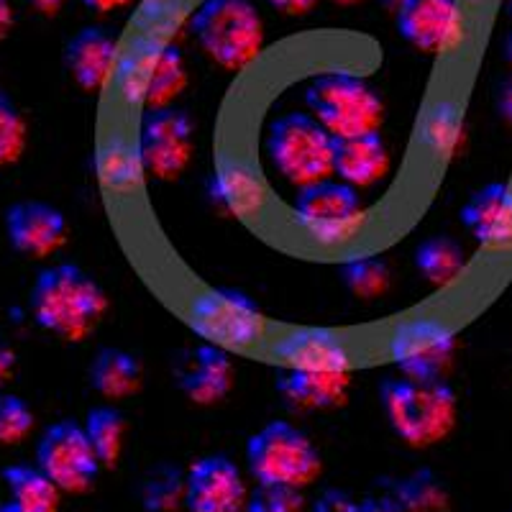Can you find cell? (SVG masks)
<instances>
[{
    "label": "cell",
    "mask_w": 512,
    "mask_h": 512,
    "mask_svg": "<svg viewBox=\"0 0 512 512\" xmlns=\"http://www.w3.org/2000/svg\"><path fill=\"white\" fill-rule=\"evenodd\" d=\"M505 52H507V62H510V67H512V34H510V39H507Z\"/></svg>",
    "instance_id": "obj_42"
},
{
    "label": "cell",
    "mask_w": 512,
    "mask_h": 512,
    "mask_svg": "<svg viewBox=\"0 0 512 512\" xmlns=\"http://www.w3.org/2000/svg\"><path fill=\"white\" fill-rule=\"evenodd\" d=\"M121 90L128 100H141L149 108H164L172 105L177 95L187 88V67L180 47L172 41L157 44L136 52L134 57L123 64Z\"/></svg>",
    "instance_id": "obj_9"
},
{
    "label": "cell",
    "mask_w": 512,
    "mask_h": 512,
    "mask_svg": "<svg viewBox=\"0 0 512 512\" xmlns=\"http://www.w3.org/2000/svg\"><path fill=\"white\" fill-rule=\"evenodd\" d=\"M461 134H464V123L456 116L454 108L448 105H438L431 118L425 121V144L431 146L433 152L438 154H451L459 146Z\"/></svg>",
    "instance_id": "obj_32"
},
{
    "label": "cell",
    "mask_w": 512,
    "mask_h": 512,
    "mask_svg": "<svg viewBox=\"0 0 512 512\" xmlns=\"http://www.w3.org/2000/svg\"><path fill=\"white\" fill-rule=\"evenodd\" d=\"M210 200L231 216H249L262 203V185L239 164H223L208 182Z\"/></svg>",
    "instance_id": "obj_24"
},
{
    "label": "cell",
    "mask_w": 512,
    "mask_h": 512,
    "mask_svg": "<svg viewBox=\"0 0 512 512\" xmlns=\"http://www.w3.org/2000/svg\"><path fill=\"white\" fill-rule=\"evenodd\" d=\"M390 354L405 377L443 379L454 361L456 338L438 320L413 318L397 326Z\"/></svg>",
    "instance_id": "obj_12"
},
{
    "label": "cell",
    "mask_w": 512,
    "mask_h": 512,
    "mask_svg": "<svg viewBox=\"0 0 512 512\" xmlns=\"http://www.w3.org/2000/svg\"><path fill=\"white\" fill-rule=\"evenodd\" d=\"M13 372H16V351L0 333V387L13 377Z\"/></svg>",
    "instance_id": "obj_37"
},
{
    "label": "cell",
    "mask_w": 512,
    "mask_h": 512,
    "mask_svg": "<svg viewBox=\"0 0 512 512\" xmlns=\"http://www.w3.org/2000/svg\"><path fill=\"white\" fill-rule=\"evenodd\" d=\"M336 3H341V6H354V3H359V0H336Z\"/></svg>",
    "instance_id": "obj_43"
},
{
    "label": "cell",
    "mask_w": 512,
    "mask_h": 512,
    "mask_svg": "<svg viewBox=\"0 0 512 512\" xmlns=\"http://www.w3.org/2000/svg\"><path fill=\"white\" fill-rule=\"evenodd\" d=\"M510 16H512V3H510Z\"/></svg>",
    "instance_id": "obj_44"
},
{
    "label": "cell",
    "mask_w": 512,
    "mask_h": 512,
    "mask_svg": "<svg viewBox=\"0 0 512 512\" xmlns=\"http://www.w3.org/2000/svg\"><path fill=\"white\" fill-rule=\"evenodd\" d=\"M8 244L18 254L31 259H47L57 254L70 236V226L62 210L44 200H18L3 218Z\"/></svg>",
    "instance_id": "obj_14"
},
{
    "label": "cell",
    "mask_w": 512,
    "mask_h": 512,
    "mask_svg": "<svg viewBox=\"0 0 512 512\" xmlns=\"http://www.w3.org/2000/svg\"><path fill=\"white\" fill-rule=\"evenodd\" d=\"M139 164L154 180L172 182L192 159V121L172 105L149 108L139 131Z\"/></svg>",
    "instance_id": "obj_10"
},
{
    "label": "cell",
    "mask_w": 512,
    "mask_h": 512,
    "mask_svg": "<svg viewBox=\"0 0 512 512\" xmlns=\"http://www.w3.org/2000/svg\"><path fill=\"white\" fill-rule=\"evenodd\" d=\"M390 149L377 131L336 139L333 175L351 187H372L390 172Z\"/></svg>",
    "instance_id": "obj_20"
},
{
    "label": "cell",
    "mask_w": 512,
    "mask_h": 512,
    "mask_svg": "<svg viewBox=\"0 0 512 512\" xmlns=\"http://www.w3.org/2000/svg\"><path fill=\"white\" fill-rule=\"evenodd\" d=\"M277 392L295 410L341 408L349 395V369H287L277 379Z\"/></svg>",
    "instance_id": "obj_17"
},
{
    "label": "cell",
    "mask_w": 512,
    "mask_h": 512,
    "mask_svg": "<svg viewBox=\"0 0 512 512\" xmlns=\"http://www.w3.org/2000/svg\"><path fill=\"white\" fill-rule=\"evenodd\" d=\"M415 269L423 274L425 282L433 287H446L456 280L466 264V254L461 244L448 236H431L420 241L413 254Z\"/></svg>",
    "instance_id": "obj_26"
},
{
    "label": "cell",
    "mask_w": 512,
    "mask_h": 512,
    "mask_svg": "<svg viewBox=\"0 0 512 512\" xmlns=\"http://www.w3.org/2000/svg\"><path fill=\"white\" fill-rule=\"evenodd\" d=\"M310 116L318 118L336 139L372 134L384 121V103L377 90L349 72L320 75L305 90Z\"/></svg>",
    "instance_id": "obj_6"
},
{
    "label": "cell",
    "mask_w": 512,
    "mask_h": 512,
    "mask_svg": "<svg viewBox=\"0 0 512 512\" xmlns=\"http://www.w3.org/2000/svg\"><path fill=\"white\" fill-rule=\"evenodd\" d=\"M29 146V126L16 103L0 90V167H11Z\"/></svg>",
    "instance_id": "obj_30"
},
{
    "label": "cell",
    "mask_w": 512,
    "mask_h": 512,
    "mask_svg": "<svg viewBox=\"0 0 512 512\" xmlns=\"http://www.w3.org/2000/svg\"><path fill=\"white\" fill-rule=\"evenodd\" d=\"M246 466L259 484L305 489L323 474L315 443L287 420H272L246 443Z\"/></svg>",
    "instance_id": "obj_5"
},
{
    "label": "cell",
    "mask_w": 512,
    "mask_h": 512,
    "mask_svg": "<svg viewBox=\"0 0 512 512\" xmlns=\"http://www.w3.org/2000/svg\"><path fill=\"white\" fill-rule=\"evenodd\" d=\"M361 512H402L400 505L395 502V497L384 489L379 495L367 497V500H361Z\"/></svg>",
    "instance_id": "obj_35"
},
{
    "label": "cell",
    "mask_w": 512,
    "mask_h": 512,
    "mask_svg": "<svg viewBox=\"0 0 512 512\" xmlns=\"http://www.w3.org/2000/svg\"><path fill=\"white\" fill-rule=\"evenodd\" d=\"M24 3L29 8H34L39 16H57V13L64 8V3H67V0H24Z\"/></svg>",
    "instance_id": "obj_39"
},
{
    "label": "cell",
    "mask_w": 512,
    "mask_h": 512,
    "mask_svg": "<svg viewBox=\"0 0 512 512\" xmlns=\"http://www.w3.org/2000/svg\"><path fill=\"white\" fill-rule=\"evenodd\" d=\"M249 489L228 456H203L185 474L187 512H246Z\"/></svg>",
    "instance_id": "obj_13"
},
{
    "label": "cell",
    "mask_w": 512,
    "mask_h": 512,
    "mask_svg": "<svg viewBox=\"0 0 512 512\" xmlns=\"http://www.w3.org/2000/svg\"><path fill=\"white\" fill-rule=\"evenodd\" d=\"M274 356L287 369H349L341 336L326 328H300L274 344Z\"/></svg>",
    "instance_id": "obj_21"
},
{
    "label": "cell",
    "mask_w": 512,
    "mask_h": 512,
    "mask_svg": "<svg viewBox=\"0 0 512 512\" xmlns=\"http://www.w3.org/2000/svg\"><path fill=\"white\" fill-rule=\"evenodd\" d=\"M310 512H361V502H356L344 489L331 487L315 497Z\"/></svg>",
    "instance_id": "obj_34"
},
{
    "label": "cell",
    "mask_w": 512,
    "mask_h": 512,
    "mask_svg": "<svg viewBox=\"0 0 512 512\" xmlns=\"http://www.w3.org/2000/svg\"><path fill=\"white\" fill-rule=\"evenodd\" d=\"M341 280L351 295L361 300H377L390 290V267L379 256H359L341 267Z\"/></svg>",
    "instance_id": "obj_29"
},
{
    "label": "cell",
    "mask_w": 512,
    "mask_h": 512,
    "mask_svg": "<svg viewBox=\"0 0 512 512\" xmlns=\"http://www.w3.org/2000/svg\"><path fill=\"white\" fill-rule=\"evenodd\" d=\"M461 223L477 244H512V187L505 182H489L474 192L461 210Z\"/></svg>",
    "instance_id": "obj_19"
},
{
    "label": "cell",
    "mask_w": 512,
    "mask_h": 512,
    "mask_svg": "<svg viewBox=\"0 0 512 512\" xmlns=\"http://www.w3.org/2000/svg\"><path fill=\"white\" fill-rule=\"evenodd\" d=\"M295 218L318 241L349 239L351 233L364 221V205L359 195L346 182L320 180L308 187H300L295 198Z\"/></svg>",
    "instance_id": "obj_11"
},
{
    "label": "cell",
    "mask_w": 512,
    "mask_h": 512,
    "mask_svg": "<svg viewBox=\"0 0 512 512\" xmlns=\"http://www.w3.org/2000/svg\"><path fill=\"white\" fill-rule=\"evenodd\" d=\"M190 29L218 67L239 72L264 49V21L251 0H203Z\"/></svg>",
    "instance_id": "obj_3"
},
{
    "label": "cell",
    "mask_w": 512,
    "mask_h": 512,
    "mask_svg": "<svg viewBox=\"0 0 512 512\" xmlns=\"http://www.w3.org/2000/svg\"><path fill=\"white\" fill-rule=\"evenodd\" d=\"M141 505L146 512H175L185 505V477L177 466L159 464L141 484Z\"/></svg>",
    "instance_id": "obj_28"
},
{
    "label": "cell",
    "mask_w": 512,
    "mask_h": 512,
    "mask_svg": "<svg viewBox=\"0 0 512 512\" xmlns=\"http://www.w3.org/2000/svg\"><path fill=\"white\" fill-rule=\"evenodd\" d=\"M459 29V0H400L397 6V31L425 54L451 47Z\"/></svg>",
    "instance_id": "obj_15"
},
{
    "label": "cell",
    "mask_w": 512,
    "mask_h": 512,
    "mask_svg": "<svg viewBox=\"0 0 512 512\" xmlns=\"http://www.w3.org/2000/svg\"><path fill=\"white\" fill-rule=\"evenodd\" d=\"M29 308L44 331L70 344H80L108 313V297L82 267L54 264L36 277Z\"/></svg>",
    "instance_id": "obj_1"
},
{
    "label": "cell",
    "mask_w": 512,
    "mask_h": 512,
    "mask_svg": "<svg viewBox=\"0 0 512 512\" xmlns=\"http://www.w3.org/2000/svg\"><path fill=\"white\" fill-rule=\"evenodd\" d=\"M34 410L18 395L0 392V446H18L34 431Z\"/></svg>",
    "instance_id": "obj_31"
},
{
    "label": "cell",
    "mask_w": 512,
    "mask_h": 512,
    "mask_svg": "<svg viewBox=\"0 0 512 512\" xmlns=\"http://www.w3.org/2000/svg\"><path fill=\"white\" fill-rule=\"evenodd\" d=\"M379 400L387 423L400 441L410 448H428L446 441L454 431L459 400L451 384L443 379L384 377Z\"/></svg>",
    "instance_id": "obj_2"
},
{
    "label": "cell",
    "mask_w": 512,
    "mask_h": 512,
    "mask_svg": "<svg viewBox=\"0 0 512 512\" xmlns=\"http://www.w3.org/2000/svg\"><path fill=\"white\" fill-rule=\"evenodd\" d=\"M187 323L205 344L221 346L226 351L246 349L264 333L262 310L256 308L246 292L233 287H216L195 297Z\"/></svg>",
    "instance_id": "obj_7"
},
{
    "label": "cell",
    "mask_w": 512,
    "mask_h": 512,
    "mask_svg": "<svg viewBox=\"0 0 512 512\" xmlns=\"http://www.w3.org/2000/svg\"><path fill=\"white\" fill-rule=\"evenodd\" d=\"M0 479L8 489V497L0 502V512H59L62 489L39 466H3Z\"/></svg>",
    "instance_id": "obj_22"
},
{
    "label": "cell",
    "mask_w": 512,
    "mask_h": 512,
    "mask_svg": "<svg viewBox=\"0 0 512 512\" xmlns=\"http://www.w3.org/2000/svg\"><path fill=\"white\" fill-rule=\"evenodd\" d=\"M36 466L67 495L88 492L103 469L85 425L75 420L49 425L36 446Z\"/></svg>",
    "instance_id": "obj_8"
},
{
    "label": "cell",
    "mask_w": 512,
    "mask_h": 512,
    "mask_svg": "<svg viewBox=\"0 0 512 512\" xmlns=\"http://www.w3.org/2000/svg\"><path fill=\"white\" fill-rule=\"evenodd\" d=\"M387 492L395 497L402 512H448L451 510V495L446 484L441 482L431 469H415L408 477L395 479L387 484Z\"/></svg>",
    "instance_id": "obj_25"
},
{
    "label": "cell",
    "mask_w": 512,
    "mask_h": 512,
    "mask_svg": "<svg viewBox=\"0 0 512 512\" xmlns=\"http://www.w3.org/2000/svg\"><path fill=\"white\" fill-rule=\"evenodd\" d=\"M267 3L277 11L287 13V16H305L318 6L320 0H267Z\"/></svg>",
    "instance_id": "obj_36"
},
{
    "label": "cell",
    "mask_w": 512,
    "mask_h": 512,
    "mask_svg": "<svg viewBox=\"0 0 512 512\" xmlns=\"http://www.w3.org/2000/svg\"><path fill=\"white\" fill-rule=\"evenodd\" d=\"M82 425H85V433L93 443L100 464L105 469H113L121 459L123 436H126V420H123L121 410L111 408V405H100V408L90 410Z\"/></svg>",
    "instance_id": "obj_27"
},
{
    "label": "cell",
    "mask_w": 512,
    "mask_h": 512,
    "mask_svg": "<svg viewBox=\"0 0 512 512\" xmlns=\"http://www.w3.org/2000/svg\"><path fill=\"white\" fill-rule=\"evenodd\" d=\"M131 0H82V6L95 13H113L118 8H126Z\"/></svg>",
    "instance_id": "obj_40"
},
{
    "label": "cell",
    "mask_w": 512,
    "mask_h": 512,
    "mask_svg": "<svg viewBox=\"0 0 512 512\" xmlns=\"http://www.w3.org/2000/svg\"><path fill=\"white\" fill-rule=\"evenodd\" d=\"M510 512H512V507H510Z\"/></svg>",
    "instance_id": "obj_45"
},
{
    "label": "cell",
    "mask_w": 512,
    "mask_h": 512,
    "mask_svg": "<svg viewBox=\"0 0 512 512\" xmlns=\"http://www.w3.org/2000/svg\"><path fill=\"white\" fill-rule=\"evenodd\" d=\"M141 364L134 354L116 349V346H105L95 354L90 364V384L105 400H123L141 390Z\"/></svg>",
    "instance_id": "obj_23"
},
{
    "label": "cell",
    "mask_w": 512,
    "mask_h": 512,
    "mask_svg": "<svg viewBox=\"0 0 512 512\" xmlns=\"http://www.w3.org/2000/svg\"><path fill=\"white\" fill-rule=\"evenodd\" d=\"M497 108H500V116L512 126V77L502 85L500 98H497Z\"/></svg>",
    "instance_id": "obj_41"
},
{
    "label": "cell",
    "mask_w": 512,
    "mask_h": 512,
    "mask_svg": "<svg viewBox=\"0 0 512 512\" xmlns=\"http://www.w3.org/2000/svg\"><path fill=\"white\" fill-rule=\"evenodd\" d=\"M16 24V13H13L11 0H0V41H6L8 34L13 31Z\"/></svg>",
    "instance_id": "obj_38"
},
{
    "label": "cell",
    "mask_w": 512,
    "mask_h": 512,
    "mask_svg": "<svg viewBox=\"0 0 512 512\" xmlns=\"http://www.w3.org/2000/svg\"><path fill=\"white\" fill-rule=\"evenodd\" d=\"M336 136L310 113H285L269 126L267 154L290 185L308 187L333 175Z\"/></svg>",
    "instance_id": "obj_4"
},
{
    "label": "cell",
    "mask_w": 512,
    "mask_h": 512,
    "mask_svg": "<svg viewBox=\"0 0 512 512\" xmlns=\"http://www.w3.org/2000/svg\"><path fill=\"white\" fill-rule=\"evenodd\" d=\"M118 44L100 26H85L64 47V64L72 80L88 93H100L116 72Z\"/></svg>",
    "instance_id": "obj_16"
},
{
    "label": "cell",
    "mask_w": 512,
    "mask_h": 512,
    "mask_svg": "<svg viewBox=\"0 0 512 512\" xmlns=\"http://www.w3.org/2000/svg\"><path fill=\"white\" fill-rule=\"evenodd\" d=\"M177 382L195 405L221 402L233 387V364L228 359V351L221 346L200 344L180 364Z\"/></svg>",
    "instance_id": "obj_18"
},
{
    "label": "cell",
    "mask_w": 512,
    "mask_h": 512,
    "mask_svg": "<svg viewBox=\"0 0 512 512\" xmlns=\"http://www.w3.org/2000/svg\"><path fill=\"white\" fill-rule=\"evenodd\" d=\"M246 512H305V497L295 487L256 484L246 502Z\"/></svg>",
    "instance_id": "obj_33"
}]
</instances>
